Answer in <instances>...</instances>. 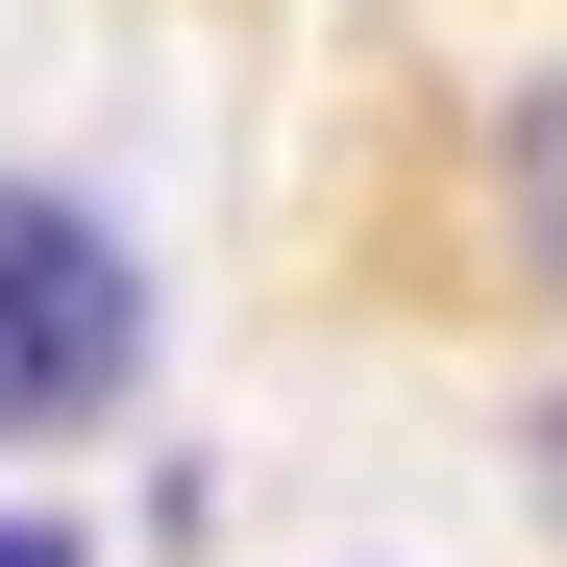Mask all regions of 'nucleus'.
<instances>
[{
    "instance_id": "f03ea898",
    "label": "nucleus",
    "mask_w": 567,
    "mask_h": 567,
    "mask_svg": "<svg viewBox=\"0 0 567 567\" xmlns=\"http://www.w3.org/2000/svg\"><path fill=\"white\" fill-rule=\"evenodd\" d=\"M518 247L567 271V74H543V100H518Z\"/></svg>"
},
{
    "instance_id": "f257e3e1",
    "label": "nucleus",
    "mask_w": 567,
    "mask_h": 567,
    "mask_svg": "<svg viewBox=\"0 0 567 567\" xmlns=\"http://www.w3.org/2000/svg\"><path fill=\"white\" fill-rule=\"evenodd\" d=\"M124 370H148V271L74 223V198H25V173H0V444L100 420Z\"/></svg>"
},
{
    "instance_id": "20e7f679",
    "label": "nucleus",
    "mask_w": 567,
    "mask_h": 567,
    "mask_svg": "<svg viewBox=\"0 0 567 567\" xmlns=\"http://www.w3.org/2000/svg\"><path fill=\"white\" fill-rule=\"evenodd\" d=\"M543 468H567V420H543Z\"/></svg>"
},
{
    "instance_id": "7ed1b4c3",
    "label": "nucleus",
    "mask_w": 567,
    "mask_h": 567,
    "mask_svg": "<svg viewBox=\"0 0 567 567\" xmlns=\"http://www.w3.org/2000/svg\"><path fill=\"white\" fill-rule=\"evenodd\" d=\"M0 567H74V543H50V518H0Z\"/></svg>"
}]
</instances>
